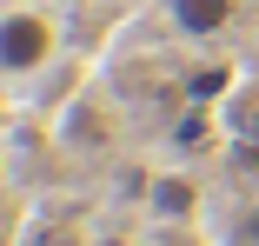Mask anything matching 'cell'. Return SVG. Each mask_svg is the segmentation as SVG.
Instances as JSON below:
<instances>
[{"label": "cell", "mask_w": 259, "mask_h": 246, "mask_svg": "<svg viewBox=\"0 0 259 246\" xmlns=\"http://www.w3.org/2000/svg\"><path fill=\"white\" fill-rule=\"evenodd\" d=\"M166 14L186 40H213L233 27V0H166Z\"/></svg>", "instance_id": "cell-2"}, {"label": "cell", "mask_w": 259, "mask_h": 246, "mask_svg": "<svg viewBox=\"0 0 259 246\" xmlns=\"http://www.w3.org/2000/svg\"><path fill=\"white\" fill-rule=\"evenodd\" d=\"M146 207H153V220H193L199 186H193L186 173H153V180H146Z\"/></svg>", "instance_id": "cell-3"}, {"label": "cell", "mask_w": 259, "mask_h": 246, "mask_svg": "<svg viewBox=\"0 0 259 246\" xmlns=\"http://www.w3.org/2000/svg\"><path fill=\"white\" fill-rule=\"evenodd\" d=\"M60 47V27L47 7H7V20H0V67H7V80H33L47 60H54Z\"/></svg>", "instance_id": "cell-1"}, {"label": "cell", "mask_w": 259, "mask_h": 246, "mask_svg": "<svg viewBox=\"0 0 259 246\" xmlns=\"http://www.w3.org/2000/svg\"><path fill=\"white\" fill-rule=\"evenodd\" d=\"M47 246H80V239H47Z\"/></svg>", "instance_id": "cell-4"}]
</instances>
